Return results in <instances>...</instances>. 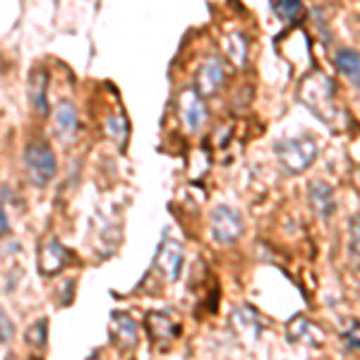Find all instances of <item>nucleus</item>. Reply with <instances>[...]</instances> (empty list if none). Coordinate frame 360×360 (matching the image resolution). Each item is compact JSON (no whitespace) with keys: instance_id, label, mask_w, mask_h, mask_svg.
Wrapping results in <instances>:
<instances>
[{"instance_id":"obj_14","label":"nucleus","mask_w":360,"mask_h":360,"mask_svg":"<svg viewBox=\"0 0 360 360\" xmlns=\"http://www.w3.org/2000/svg\"><path fill=\"white\" fill-rule=\"evenodd\" d=\"M271 8H274L278 20L288 22V25L303 20V3L300 0H271Z\"/></svg>"},{"instance_id":"obj_3","label":"nucleus","mask_w":360,"mask_h":360,"mask_svg":"<svg viewBox=\"0 0 360 360\" xmlns=\"http://www.w3.org/2000/svg\"><path fill=\"white\" fill-rule=\"evenodd\" d=\"M209 233L219 245H231L243 233V217L229 205H219L209 219Z\"/></svg>"},{"instance_id":"obj_6","label":"nucleus","mask_w":360,"mask_h":360,"mask_svg":"<svg viewBox=\"0 0 360 360\" xmlns=\"http://www.w3.org/2000/svg\"><path fill=\"white\" fill-rule=\"evenodd\" d=\"M70 257V252L60 245L58 240H49L41 245V252H39V266L46 276H53L65 266V259Z\"/></svg>"},{"instance_id":"obj_5","label":"nucleus","mask_w":360,"mask_h":360,"mask_svg":"<svg viewBox=\"0 0 360 360\" xmlns=\"http://www.w3.org/2000/svg\"><path fill=\"white\" fill-rule=\"evenodd\" d=\"M53 123H56V135L60 137L63 142H70V139L77 135L79 118H77V108H75L72 101L58 103V108L53 111Z\"/></svg>"},{"instance_id":"obj_15","label":"nucleus","mask_w":360,"mask_h":360,"mask_svg":"<svg viewBox=\"0 0 360 360\" xmlns=\"http://www.w3.org/2000/svg\"><path fill=\"white\" fill-rule=\"evenodd\" d=\"M46 339H49V322H46V319L34 322L25 334V344L37 348V351H41V348L46 346Z\"/></svg>"},{"instance_id":"obj_16","label":"nucleus","mask_w":360,"mask_h":360,"mask_svg":"<svg viewBox=\"0 0 360 360\" xmlns=\"http://www.w3.org/2000/svg\"><path fill=\"white\" fill-rule=\"evenodd\" d=\"M13 336H15L13 322H10V317L0 310V344H10V341H13Z\"/></svg>"},{"instance_id":"obj_10","label":"nucleus","mask_w":360,"mask_h":360,"mask_svg":"<svg viewBox=\"0 0 360 360\" xmlns=\"http://www.w3.org/2000/svg\"><path fill=\"white\" fill-rule=\"evenodd\" d=\"M334 65L346 79H351L353 84L360 86V53L358 51L341 49L339 53L334 56Z\"/></svg>"},{"instance_id":"obj_7","label":"nucleus","mask_w":360,"mask_h":360,"mask_svg":"<svg viewBox=\"0 0 360 360\" xmlns=\"http://www.w3.org/2000/svg\"><path fill=\"white\" fill-rule=\"evenodd\" d=\"M226 79V65L219 58H209L202 65L200 77H197V86H200L202 94H214Z\"/></svg>"},{"instance_id":"obj_17","label":"nucleus","mask_w":360,"mask_h":360,"mask_svg":"<svg viewBox=\"0 0 360 360\" xmlns=\"http://www.w3.org/2000/svg\"><path fill=\"white\" fill-rule=\"evenodd\" d=\"M8 224H5V214H3V207H0V236H5L8 233Z\"/></svg>"},{"instance_id":"obj_1","label":"nucleus","mask_w":360,"mask_h":360,"mask_svg":"<svg viewBox=\"0 0 360 360\" xmlns=\"http://www.w3.org/2000/svg\"><path fill=\"white\" fill-rule=\"evenodd\" d=\"M56 154L46 142H29L25 149V171L34 188H46L56 176Z\"/></svg>"},{"instance_id":"obj_12","label":"nucleus","mask_w":360,"mask_h":360,"mask_svg":"<svg viewBox=\"0 0 360 360\" xmlns=\"http://www.w3.org/2000/svg\"><path fill=\"white\" fill-rule=\"evenodd\" d=\"M171 312H154V315H149V332H152L154 339H173V336L178 334V324L173 322Z\"/></svg>"},{"instance_id":"obj_2","label":"nucleus","mask_w":360,"mask_h":360,"mask_svg":"<svg viewBox=\"0 0 360 360\" xmlns=\"http://www.w3.org/2000/svg\"><path fill=\"white\" fill-rule=\"evenodd\" d=\"M276 154H278V159H281L283 171L300 173L315 161L317 144L312 137H295V139H288V142L278 144Z\"/></svg>"},{"instance_id":"obj_11","label":"nucleus","mask_w":360,"mask_h":360,"mask_svg":"<svg viewBox=\"0 0 360 360\" xmlns=\"http://www.w3.org/2000/svg\"><path fill=\"white\" fill-rule=\"evenodd\" d=\"M180 262H183V252H180L178 243H166L164 248H161L159 252V266L166 271V278L168 281H173V278H178L180 274Z\"/></svg>"},{"instance_id":"obj_8","label":"nucleus","mask_w":360,"mask_h":360,"mask_svg":"<svg viewBox=\"0 0 360 360\" xmlns=\"http://www.w3.org/2000/svg\"><path fill=\"white\" fill-rule=\"evenodd\" d=\"M46 86H49V72L46 70H37L29 82V96H32V106L39 115L49 113V96H46Z\"/></svg>"},{"instance_id":"obj_4","label":"nucleus","mask_w":360,"mask_h":360,"mask_svg":"<svg viewBox=\"0 0 360 360\" xmlns=\"http://www.w3.org/2000/svg\"><path fill=\"white\" fill-rule=\"evenodd\" d=\"M178 106H180V118H183L185 127L190 132H197L205 123V103H202V96L197 94L195 89L183 91L178 98Z\"/></svg>"},{"instance_id":"obj_13","label":"nucleus","mask_w":360,"mask_h":360,"mask_svg":"<svg viewBox=\"0 0 360 360\" xmlns=\"http://www.w3.org/2000/svg\"><path fill=\"white\" fill-rule=\"evenodd\" d=\"M310 202L322 217H329L334 212V195L324 183H312L310 185Z\"/></svg>"},{"instance_id":"obj_9","label":"nucleus","mask_w":360,"mask_h":360,"mask_svg":"<svg viewBox=\"0 0 360 360\" xmlns=\"http://www.w3.org/2000/svg\"><path fill=\"white\" fill-rule=\"evenodd\" d=\"M113 336L120 344V348H135L137 346V324L125 312L113 315Z\"/></svg>"}]
</instances>
